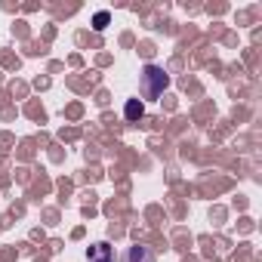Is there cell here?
<instances>
[{"mask_svg": "<svg viewBox=\"0 0 262 262\" xmlns=\"http://www.w3.org/2000/svg\"><path fill=\"white\" fill-rule=\"evenodd\" d=\"M108 19H111L108 13H96V19H93V28H96V31H105V28H108Z\"/></svg>", "mask_w": 262, "mask_h": 262, "instance_id": "5", "label": "cell"}, {"mask_svg": "<svg viewBox=\"0 0 262 262\" xmlns=\"http://www.w3.org/2000/svg\"><path fill=\"white\" fill-rule=\"evenodd\" d=\"M167 86H170V74L161 65H145L142 68V74H139V93H142V99H158V96H164Z\"/></svg>", "mask_w": 262, "mask_h": 262, "instance_id": "1", "label": "cell"}, {"mask_svg": "<svg viewBox=\"0 0 262 262\" xmlns=\"http://www.w3.org/2000/svg\"><path fill=\"white\" fill-rule=\"evenodd\" d=\"M123 114H126V120H142V114H145V105L139 102V99H126V105H123Z\"/></svg>", "mask_w": 262, "mask_h": 262, "instance_id": "4", "label": "cell"}, {"mask_svg": "<svg viewBox=\"0 0 262 262\" xmlns=\"http://www.w3.org/2000/svg\"><path fill=\"white\" fill-rule=\"evenodd\" d=\"M86 262H114V247L108 241H96L86 250Z\"/></svg>", "mask_w": 262, "mask_h": 262, "instance_id": "2", "label": "cell"}, {"mask_svg": "<svg viewBox=\"0 0 262 262\" xmlns=\"http://www.w3.org/2000/svg\"><path fill=\"white\" fill-rule=\"evenodd\" d=\"M120 262H158V256H155V250H151V247L136 244V247H129V250L120 256Z\"/></svg>", "mask_w": 262, "mask_h": 262, "instance_id": "3", "label": "cell"}]
</instances>
